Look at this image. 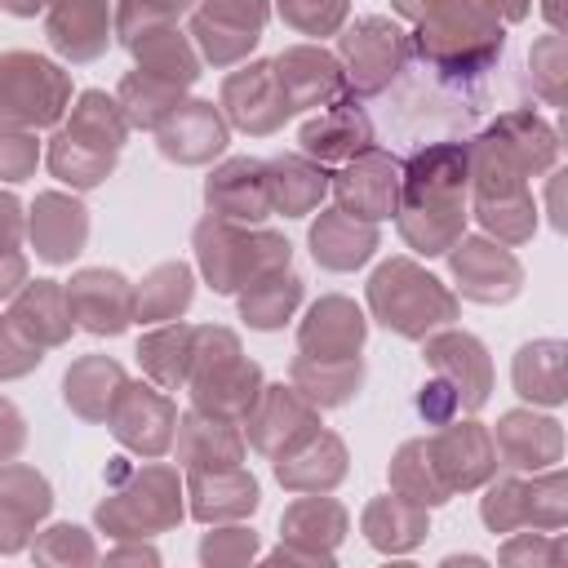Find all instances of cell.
<instances>
[{
  "mask_svg": "<svg viewBox=\"0 0 568 568\" xmlns=\"http://www.w3.org/2000/svg\"><path fill=\"white\" fill-rule=\"evenodd\" d=\"M470 178V146L430 142L399 169V231L417 253H444L462 235V191Z\"/></svg>",
  "mask_w": 568,
  "mask_h": 568,
  "instance_id": "1",
  "label": "cell"
},
{
  "mask_svg": "<svg viewBox=\"0 0 568 568\" xmlns=\"http://www.w3.org/2000/svg\"><path fill=\"white\" fill-rule=\"evenodd\" d=\"M191 390L200 413L213 417H248V408L262 395V373L253 359L240 355L235 333L226 328H195V351H191Z\"/></svg>",
  "mask_w": 568,
  "mask_h": 568,
  "instance_id": "2",
  "label": "cell"
},
{
  "mask_svg": "<svg viewBox=\"0 0 568 568\" xmlns=\"http://www.w3.org/2000/svg\"><path fill=\"white\" fill-rule=\"evenodd\" d=\"M195 248L209 284L217 293L248 288L253 280L288 266V240L271 231H240L226 217H204L195 226Z\"/></svg>",
  "mask_w": 568,
  "mask_h": 568,
  "instance_id": "3",
  "label": "cell"
},
{
  "mask_svg": "<svg viewBox=\"0 0 568 568\" xmlns=\"http://www.w3.org/2000/svg\"><path fill=\"white\" fill-rule=\"evenodd\" d=\"M368 302H373V315L399 337H426L435 324L457 320V297L435 275H426L404 257L377 266L368 284Z\"/></svg>",
  "mask_w": 568,
  "mask_h": 568,
  "instance_id": "4",
  "label": "cell"
},
{
  "mask_svg": "<svg viewBox=\"0 0 568 568\" xmlns=\"http://www.w3.org/2000/svg\"><path fill=\"white\" fill-rule=\"evenodd\" d=\"M67 106V75L36 53L0 58V124H53Z\"/></svg>",
  "mask_w": 568,
  "mask_h": 568,
  "instance_id": "5",
  "label": "cell"
},
{
  "mask_svg": "<svg viewBox=\"0 0 568 568\" xmlns=\"http://www.w3.org/2000/svg\"><path fill=\"white\" fill-rule=\"evenodd\" d=\"M182 519V501H178V475L164 466H151L142 475H133V484L124 493H115L111 501L98 506V524L111 528L115 537H142L155 528H169Z\"/></svg>",
  "mask_w": 568,
  "mask_h": 568,
  "instance_id": "6",
  "label": "cell"
},
{
  "mask_svg": "<svg viewBox=\"0 0 568 568\" xmlns=\"http://www.w3.org/2000/svg\"><path fill=\"white\" fill-rule=\"evenodd\" d=\"M408 36L386 18H364L342 36V58L359 93H386L408 62Z\"/></svg>",
  "mask_w": 568,
  "mask_h": 568,
  "instance_id": "7",
  "label": "cell"
},
{
  "mask_svg": "<svg viewBox=\"0 0 568 568\" xmlns=\"http://www.w3.org/2000/svg\"><path fill=\"white\" fill-rule=\"evenodd\" d=\"M333 191H337V204L351 217H364V222L390 217L395 204H399V160L373 146V151L346 160V169L337 173Z\"/></svg>",
  "mask_w": 568,
  "mask_h": 568,
  "instance_id": "8",
  "label": "cell"
},
{
  "mask_svg": "<svg viewBox=\"0 0 568 568\" xmlns=\"http://www.w3.org/2000/svg\"><path fill=\"white\" fill-rule=\"evenodd\" d=\"M106 417H111L115 439L138 448V453H146V457H160L169 448V439H173V426H178L173 404L155 386H142V382H133V386L124 382L120 395L111 399Z\"/></svg>",
  "mask_w": 568,
  "mask_h": 568,
  "instance_id": "9",
  "label": "cell"
},
{
  "mask_svg": "<svg viewBox=\"0 0 568 568\" xmlns=\"http://www.w3.org/2000/svg\"><path fill=\"white\" fill-rule=\"evenodd\" d=\"M262 22L266 0H204V9L195 13V40L209 53V62L226 67L262 40Z\"/></svg>",
  "mask_w": 568,
  "mask_h": 568,
  "instance_id": "10",
  "label": "cell"
},
{
  "mask_svg": "<svg viewBox=\"0 0 568 568\" xmlns=\"http://www.w3.org/2000/svg\"><path fill=\"white\" fill-rule=\"evenodd\" d=\"M222 106L226 115L248 129V133H271L275 124H284L293 111H288V98L280 89V75L271 62H248L244 71L226 75L222 84Z\"/></svg>",
  "mask_w": 568,
  "mask_h": 568,
  "instance_id": "11",
  "label": "cell"
},
{
  "mask_svg": "<svg viewBox=\"0 0 568 568\" xmlns=\"http://www.w3.org/2000/svg\"><path fill=\"white\" fill-rule=\"evenodd\" d=\"M426 448H430V462H435V470H439L448 493L484 484L493 475V466H497L493 439L475 422H444V430L435 439H426Z\"/></svg>",
  "mask_w": 568,
  "mask_h": 568,
  "instance_id": "12",
  "label": "cell"
},
{
  "mask_svg": "<svg viewBox=\"0 0 568 568\" xmlns=\"http://www.w3.org/2000/svg\"><path fill=\"white\" fill-rule=\"evenodd\" d=\"M315 430V404L302 399L288 386H266L262 404L248 408V439L262 453L284 457L288 448H297L306 435Z\"/></svg>",
  "mask_w": 568,
  "mask_h": 568,
  "instance_id": "13",
  "label": "cell"
},
{
  "mask_svg": "<svg viewBox=\"0 0 568 568\" xmlns=\"http://www.w3.org/2000/svg\"><path fill=\"white\" fill-rule=\"evenodd\" d=\"M373 124L368 115L351 102V98H337L320 120H306L302 124V151L320 164H346L364 151H373Z\"/></svg>",
  "mask_w": 568,
  "mask_h": 568,
  "instance_id": "14",
  "label": "cell"
},
{
  "mask_svg": "<svg viewBox=\"0 0 568 568\" xmlns=\"http://www.w3.org/2000/svg\"><path fill=\"white\" fill-rule=\"evenodd\" d=\"M155 133H160V151L178 164H204L226 146V124L213 111V102H178Z\"/></svg>",
  "mask_w": 568,
  "mask_h": 568,
  "instance_id": "15",
  "label": "cell"
},
{
  "mask_svg": "<svg viewBox=\"0 0 568 568\" xmlns=\"http://www.w3.org/2000/svg\"><path fill=\"white\" fill-rule=\"evenodd\" d=\"M453 248H457L453 253V275H457L462 293L470 302H506V297L519 293L524 271L506 248H497L488 240H462Z\"/></svg>",
  "mask_w": 568,
  "mask_h": 568,
  "instance_id": "16",
  "label": "cell"
},
{
  "mask_svg": "<svg viewBox=\"0 0 568 568\" xmlns=\"http://www.w3.org/2000/svg\"><path fill=\"white\" fill-rule=\"evenodd\" d=\"M426 359H430V368L457 390L462 413H475V408L488 399L493 368H488L484 346H479L470 333H444V337H430V342H426Z\"/></svg>",
  "mask_w": 568,
  "mask_h": 568,
  "instance_id": "17",
  "label": "cell"
},
{
  "mask_svg": "<svg viewBox=\"0 0 568 568\" xmlns=\"http://www.w3.org/2000/svg\"><path fill=\"white\" fill-rule=\"evenodd\" d=\"M67 306L89 333H120L133 320V293L115 271H80L67 284Z\"/></svg>",
  "mask_w": 568,
  "mask_h": 568,
  "instance_id": "18",
  "label": "cell"
},
{
  "mask_svg": "<svg viewBox=\"0 0 568 568\" xmlns=\"http://www.w3.org/2000/svg\"><path fill=\"white\" fill-rule=\"evenodd\" d=\"M271 67L280 75V89L288 98V111L346 98V75H342V67L324 49H288Z\"/></svg>",
  "mask_w": 568,
  "mask_h": 568,
  "instance_id": "19",
  "label": "cell"
},
{
  "mask_svg": "<svg viewBox=\"0 0 568 568\" xmlns=\"http://www.w3.org/2000/svg\"><path fill=\"white\" fill-rule=\"evenodd\" d=\"M209 209L226 222H257L271 213V195H266V164L262 160H231L222 164L209 186Z\"/></svg>",
  "mask_w": 568,
  "mask_h": 568,
  "instance_id": "20",
  "label": "cell"
},
{
  "mask_svg": "<svg viewBox=\"0 0 568 568\" xmlns=\"http://www.w3.org/2000/svg\"><path fill=\"white\" fill-rule=\"evenodd\" d=\"M49 484L27 470V466H9L0 470V550H22L27 532L49 515Z\"/></svg>",
  "mask_w": 568,
  "mask_h": 568,
  "instance_id": "21",
  "label": "cell"
},
{
  "mask_svg": "<svg viewBox=\"0 0 568 568\" xmlns=\"http://www.w3.org/2000/svg\"><path fill=\"white\" fill-rule=\"evenodd\" d=\"M302 355L311 359H351L364 342V315L346 297H324L302 324Z\"/></svg>",
  "mask_w": 568,
  "mask_h": 568,
  "instance_id": "22",
  "label": "cell"
},
{
  "mask_svg": "<svg viewBox=\"0 0 568 568\" xmlns=\"http://www.w3.org/2000/svg\"><path fill=\"white\" fill-rule=\"evenodd\" d=\"M106 0H53L49 9V44L75 62H89L106 49Z\"/></svg>",
  "mask_w": 568,
  "mask_h": 568,
  "instance_id": "23",
  "label": "cell"
},
{
  "mask_svg": "<svg viewBox=\"0 0 568 568\" xmlns=\"http://www.w3.org/2000/svg\"><path fill=\"white\" fill-rule=\"evenodd\" d=\"M559 448H564L559 422L532 417V413H506L493 439V453H501V462L515 470H541L559 462Z\"/></svg>",
  "mask_w": 568,
  "mask_h": 568,
  "instance_id": "24",
  "label": "cell"
},
{
  "mask_svg": "<svg viewBox=\"0 0 568 568\" xmlns=\"http://www.w3.org/2000/svg\"><path fill=\"white\" fill-rule=\"evenodd\" d=\"M377 248V231L364 217H351L346 209H328L320 213V222L311 226V253L320 266L328 271H351L359 262H368Z\"/></svg>",
  "mask_w": 568,
  "mask_h": 568,
  "instance_id": "25",
  "label": "cell"
},
{
  "mask_svg": "<svg viewBox=\"0 0 568 568\" xmlns=\"http://www.w3.org/2000/svg\"><path fill=\"white\" fill-rule=\"evenodd\" d=\"M89 235V217L75 200L67 195H36V209H31V240H36V253L44 262H71L80 253Z\"/></svg>",
  "mask_w": 568,
  "mask_h": 568,
  "instance_id": "26",
  "label": "cell"
},
{
  "mask_svg": "<svg viewBox=\"0 0 568 568\" xmlns=\"http://www.w3.org/2000/svg\"><path fill=\"white\" fill-rule=\"evenodd\" d=\"M275 475H280V484H288V488H297V493H315V488H333L342 475H346V448H342V439L337 435H306L297 448H288L284 457H280V466H275Z\"/></svg>",
  "mask_w": 568,
  "mask_h": 568,
  "instance_id": "27",
  "label": "cell"
},
{
  "mask_svg": "<svg viewBox=\"0 0 568 568\" xmlns=\"http://www.w3.org/2000/svg\"><path fill=\"white\" fill-rule=\"evenodd\" d=\"M31 342L40 346H58L67 342L71 333V306H67V288L58 280H36L22 288V297L13 302V315H9Z\"/></svg>",
  "mask_w": 568,
  "mask_h": 568,
  "instance_id": "28",
  "label": "cell"
},
{
  "mask_svg": "<svg viewBox=\"0 0 568 568\" xmlns=\"http://www.w3.org/2000/svg\"><path fill=\"white\" fill-rule=\"evenodd\" d=\"M328 186V173L324 164H311L302 155H280L266 164V195H271V209H280L284 217H302L320 204Z\"/></svg>",
  "mask_w": 568,
  "mask_h": 568,
  "instance_id": "29",
  "label": "cell"
},
{
  "mask_svg": "<svg viewBox=\"0 0 568 568\" xmlns=\"http://www.w3.org/2000/svg\"><path fill=\"white\" fill-rule=\"evenodd\" d=\"M178 453L191 470H217V466H240V435L226 417H204V413H191L182 417L178 426Z\"/></svg>",
  "mask_w": 568,
  "mask_h": 568,
  "instance_id": "30",
  "label": "cell"
},
{
  "mask_svg": "<svg viewBox=\"0 0 568 568\" xmlns=\"http://www.w3.org/2000/svg\"><path fill=\"white\" fill-rule=\"evenodd\" d=\"M191 488H195V501H191L195 519H231V515H248L257 506V484L240 466H217L213 475L195 470Z\"/></svg>",
  "mask_w": 568,
  "mask_h": 568,
  "instance_id": "31",
  "label": "cell"
},
{
  "mask_svg": "<svg viewBox=\"0 0 568 568\" xmlns=\"http://www.w3.org/2000/svg\"><path fill=\"white\" fill-rule=\"evenodd\" d=\"M120 386H124L120 364L106 359V355H89V359H80V364L67 373V404H71L80 417L102 422V417L111 413V399L120 395Z\"/></svg>",
  "mask_w": 568,
  "mask_h": 568,
  "instance_id": "32",
  "label": "cell"
},
{
  "mask_svg": "<svg viewBox=\"0 0 568 568\" xmlns=\"http://www.w3.org/2000/svg\"><path fill=\"white\" fill-rule=\"evenodd\" d=\"M129 49H133L138 62H142L138 71H146V75H155V80H164V84H173V89H186V84L200 75L195 53H191L186 40H182L178 31H169V27H155V31L138 36Z\"/></svg>",
  "mask_w": 568,
  "mask_h": 568,
  "instance_id": "33",
  "label": "cell"
},
{
  "mask_svg": "<svg viewBox=\"0 0 568 568\" xmlns=\"http://www.w3.org/2000/svg\"><path fill=\"white\" fill-rule=\"evenodd\" d=\"M359 355L351 359H311V355H297L293 364V390L311 404H342L351 399V390L359 386Z\"/></svg>",
  "mask_w": 568,
  "mask_h": 568,
  "instance_id": "34",
  "label": "cell"
},
{
  "mask_svg": "<svg viewBox=\"0 0 568 568\" xmlns=\"http://www.w3.org/2000/svg\"><path fill=\"white\" fill-rule=\"evenodd\" d=\"M515 386L524 399L559 404L564 399V342H528L515 355Z\"/></svg>",
  "mask_w": 568,
  "mask_h": 568,
  "instance_id": "35",
  "label": "cell"
},
{
  "mask_svg": "<svg viewBox=\"0 0 568 568\" xmlns=\"http://www.w3.org/2000/svg\"><path fill=\"white\" fill-rule=\"evenodd\" d=\"M364 532H368V541L382 546V550H408V546H417V541L426 537V515H422V506L408 501V497H382V501L368 506Z\"/></svg>",
  "mask_w": 568,
  "mask_h": 568,
  "instance_id": "36",
  "label": "cell"
},
{
  "mask_svg": "<svg viewBox=\"0 0 568 568\" xmlns=\"http://www.w3.org/2000/svg\"><path fill=\"white\" fill-rule=\"evenodd\" d=\"M297 302H302V280L288 271H271V275L248 284V293L240 297V315L253 328H280Z\"/></svg>",
  "mask_w": 568,
  "mask_h": 568,
  "instance_id": "37",
  "label": "cell"
},
{
  "mask_svg": "<svg viewBox=\"0 0 568 568\" xmlns=\"http://www.w3.org/2000/svg\"><path fill=\"white\" fill-rule=\"evenodd\" d=\"M191 351H195V328L169 324V328L142 337L138 359H142V368H146L160 386H182L186 373H191Z\"/></svg>",
  "mask_w": 568,
  "mask_h": 568,
  "instance_id": "38",
  "label": "cell"
},
{
  "mask_svg": "<svg viewBox=\"0 0 568 568\" xmlns=\"http://www.w3.org/2000/svg\"><path fill=\"white\" fill-rule=\"evenodd\" d=\"M191 302V271L182 262L155 266L133 293V320H173Z\"/></svg>",
  "mask_w": 568,
  "mask_h": 568,
  "instance_id": "39",
  "label": "cell"
},
{
  "mask_svg": "<svg viewBox=\"0 0 568 568\" xmlns=\"http://www.w3.org/2000/svg\"><path fill=\"white\" fill-rule=\"evenodd\" d=\"M390 479H395L399 497H408V501H417V506H439V501H448V488H444V479H439V470H435V462H430L426 439H413V444H404V448L395 453Z\"/></svg>",
  "mask_w": 568,
  "mask_h": 568,
  "instance_id": "40",
  "label": "cell"
},
{
  "mask_svg": "<svg viewBox=\"0 0 568 568\" xmlns=\"http://www.w3.org/2000/svg\"><path fill=\"white\" fill-rule=\"evenodd\" d=\"M111 164H115V155L111 151H98V146H89V142H80L75 133H58L53 138V146H49V169L62 178V182H71V186H98L106 173H111Z\"/></svg>",
  "mask_w": 568,
  "mask_h": 568,
  "instance_id": "41",
  "label": "cell"
},
{
  "mask_svg": "<svg viewBox=\"0 0 568 568\" xmlns=\"http://www.w3.org/2000/svg\"><path fill=\"white\" fill-rule=\"evenodd\" d=\"M120 106H124L129 124H138V129H160V120L178 106V89L164 84V80H155V75H146V71H133V75H124V84H120Z\"/></svg>",
  "mask_w": 568,
  "mask_h": 568,
  "instance_id": "42",
  "label": "cell"
},
{
  "mask_svg": "<svg viewBox=\"0 0 568 568\" xmlns=\"http://www.w3.org/2000/svg\"><path fill=\"white\" fill-rule=\"evenodd\" d=\"M475 213H479V222L488 226V231H497L501 240H510V244H519V240H528L532 235V195L528 191H515V195H479L475 200Z\"/></svg>",
  "mask_w": 568,
  "mask_h": 568,
  "instance_id": "43",
  "label": "cell"
},
{
  "mask_svg": "<svg viewBox=\"0 0 568 568\" xmlns=\"http://www.w3.org/2000/svg\"><path fill=\"white\" fill-rule=\"evenodd\" d=\"M284 532L288 537H311V532H324L328 541H337L342 532H346V515H342V506L337 501H320V497H306V501H297V506H288V515H284Z\"/></svg>",
  "mask_w": 568,
  "mask_h": 568,
  "instance_id": "44",
  "label": "cell"
},
{
  "mask_svg": "<svg viewBox=\"0 0 568 568\" xmlns=\"http://www.w3.org/2000/svg\"><path fill=\"white\" fill-rule=\"evenodd\" d=\"M564 475L550 470L532 484H524V524L532 528H559L564 524Z\"/></svg>",
  "mask_w": 568,
  "mask_h": 568,
  "instance_id": "45",
  "label": "cell"
},
{
  "mask_svg": "<svg viewBox=\"0 0 568 568\" xmlns=\"http://www.w3.org/2000/svg\"><path fill=\"white\" fill-rule=\"evenodd\" d=\"M191 0H124L120 4V36H124V44H133L138 36H146V31H155V27H164L169 18H178L182 9H186Z\"/></svg>",
  "mask_w": 568,
  "mask_h": 568,
  "instance_id": "46",
  "label": "cell"
},
{
  "mask_svg": "<svg viewBox=\"0 0 568 568\" xmlns=\"http://www.w3.org/2000/svg\"><path fill=\"white\" fill-rule=\"evenodd\" d=\"M280 13L288 27H297L306 36H328L342 22L346 0H280Z\"/></svg>",
  "mask_w": 568,
  "mask_h": 568,
  "instance_id": "47",
  "label": "cell"
},
{
  "mask_svg": "<svg viewBox=\"0 0 568 568\" xmlns=\"http://www.w3.org/2000/svg\"><path fill=\"white\" fill-rule=\"evenodd\" d=\"M40 364V342H31L13 320H0V377H22Z\"/></svg>",
  "mask_w": 568,
  "mask_h": 568,
  "instance_id": "48",
  "label": "cell"
},
{
  "mask_svg": "<svg viewBox=\"0 0 568 568\" xmlns=\"http://www.w3.org/2000/svg\"><path fill=\"white\" fill-rule=\"evenodd\" d=\"M36 169V138L27 133H0V178L22 182Z\"/></svg>",
  "mask_w": 568,
  "mask_h": 568,
  "instance_id": "49",
  "label": "cell"
},
{
  "mask_svg": "<svg viewBox=\"0 0 568 568\" xmlns=\"http://www.w3.org/2000/svg\"><path fill=\"white\" fill-rule=\"evenodd\" d=\"M417 408H422V417H426V422L444 426V422H453V417L462 413V399H457V390H453L444 377H435V382H426V386H422Z\"/></svg>",
  "mask_w": 568,
  "mask_h": 568,
  "instance_id": "50",
  "label": "cell"
},
{
  "mask_svg": "<svg viewBox=\"0 0 568 568\" xmlns=\"http://www.w3.org/2000/svg\"><path fill=\"white\" fill-rule=\"evenodd\" d=\"M209 564L213 559H244V555H253V532H244V528H226V532H213L209 541H204V550H200Z\"/></svg>",
  "mask_w": 568,
  "mask_h": 568,
  "instance_id": "51",
  "label": "cell"
},
{
  "mask_svg": "<svg viewBox=\"0 0 568 568\" xmlns=\"http://www.w3.org/2000/svg\"><path fill=\"white\" fill-rule=\"evenodd\" d=\"M18 448H22V417L13 404L0 399V462H9Z\"/></svg>",
  "mask_w": 568,
  "mask_h": 568,
  "instance_id": "52",
  "label": "cell"
},
{
  "mask_svg": "<svg viewBox=\"0 0 568 568\" xmlns=\"http://www.w3.org/2000/svg\"><path fill=\"white\" fill-rule=\"evenodd\" d=\"M18 231H22V213L13 195H0V248H18Z\"/></svg>",
  "mask_w": 568,
  "mask_h": 568,
  "instance_id": "53",
  "label": "cell"
},
{
  "mask_svg": "<svg viewBox=\"0 0 568 568\" xmlns=\"http://www.w3.org/2000/svg\"><path fill=\"white\" fill-rule=\"evenodd\" d=\"M18 284H27V262L13 248H0V297L13 293Z\"/></svg>",
  "mask_w": 568,
  "mask_h": 568,
  "instance_id": "54",
  "label": "cell"
},
{
  "mask_svg": "<svg viewBox=\"0 0 568 568\" xmlns=\"http://www.w3.org/2000/svg\"><path fill=\"white\" fill-rule=\"evenodd\" d=\"M519 555H528V559H559V546H550V550H546V546L532 537V541H510V546L501 550V559H506V564H515Z\"/></svg>",
  "mask_w": 568,
  "mask_h": 568,
  "instance_id": "55",
  "label": "cell"
},
{
  "mask_svg": "<svg viewBox=\"0 0 568 568\" xmlns=\"http://www.w3.org/2000/svg\"><path fill=\"white\" fill-rule=\"evenodd\" d=\"M484 4H488L493 13L501 9L506 18H524V13H528V0H484Z\"/></svg>",
  "mask_w": 568,
  "mask_h": 568,
  "instance_id": "56",
  "label": "cell"
}]
</instances>
